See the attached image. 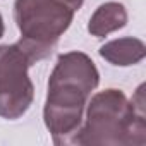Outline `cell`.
Segmentation results:
<instances>
[{
  "instance_id": "cell-3",
  "label": "cell",
  "mask_w": 146,
  "mask_h": 146,
  "mask_svg": "<svg viewBox=\"0 0 146 146\" xmlns=\"http://www.w3.org/2000/svg\"><path fill=\"white\" fill-rule=\"evenodd\" d=\"M14 19L21 33L17 45L35 64L52 55L74 19V11L62 0H16Z\"/></svg>"
},
{
  "instance_id": "cell-6",
  "label": "cell",
  "mask_w": 146,
  "mask_h": 146,
  "mask_svg": "<svg viewBox=\"0 0 146 146\" xmlns=\"http://www.w3.org/2000/svg\"><path fill=\"white\" fill-rule=\"evenodd\" d=\"M127 24V11L120 2H105L91 16L88 33L96 38H105L110 33L122 29Z\"/></svg>"
},
{
  "instance_id": "cell-2",
  "label": "cell",
  "mask_w": 146,
  "mask_h": 146,
  "mask_svg": "<svg viewBox=\"0 0 146 146\" xmlns=\"http://www.w3.org/2000/svg\"><path fill=\"white\" fill-rule=\"evenodd\" d=\"M144 84L132 100L124 91L108 88L98 91L86 103V117L74 144L81 146H143L146 143Z\"/></svg>"
},
{
  "instance_id": "cell-7",
  "label": "cell",
  "mask_w": 146,
  "mask_h": 146,
  "mask_svg": "<svg viewBox=\"0 0 146 146\" xmlns=\"http://www.w3.org/2000/svg\"><path fill=\"white\" fill-rule=\"evenodd\" d=\"M62 2H64V4H67L72 11L76 12V11H79V9H81V5H83L84 0H62Z\"/></svg>"
},
{
  "instance_id": "cell-5",
  "label": "cell",
  "mask_w": 146,
  "mask_h": 146,
  "mask_svg": "<svg viewBox=\"0 0 146 146\" xmlns=\"http://www.w3.org/2000/svg\"><path fill=\"white\" fill-rule=\"evenodd\" d=\"M98 53L112 65L129 67L139 64L146 57V46L139 38L125 36V38L107 41L105 45L100 46Z\"/></svg>"
},
{
  "instance_id": "cell-8",
  "label": "cell",
  "mask_w": 146,
  "mask_h": 146,
  "mask_svg": "<svg viewBox=\"0 0 146 146\" xmlns=\"http://www.w3.org/2000/svg\"><path fill=\"white\" fill-rule=\"evenodd\" d=\"M4 33H5V24H4V17H2V14H0V38L4 36Z\"/></svg>"
},
{
  "instance_id": "cell-1",
  "label": "cell",
  "mask_w": 146,
  "mask_h": 146,
  "mask_svg": "<svg viewBox=\"0 0 146 146\" xmlns=\"http://www.w3.org/2000/svg\"><path fill=\"white\" fill-rule=\"evenodd\" d=\"M100 84V72L83 52L60 53L48 79L43 120L55 144H74L91 91Z\"/></svg>"
},
{
  "instance_id": "cell-4",
  "label": "cell",
  "mask_w": 146,
  "mask_h": 146,
  "mask_svg": "<svg viewBox=\"0 0 146 146\" xmlns=\"http://www.w3.org/2000/svg\"><path fill=\"white\" fill-rule=\"evenodd\" d=\"M33 65L23 48L0 45V117L7 120L21 119L35 100V86L28 76Z\"/></svg>"
}]
</instances>
